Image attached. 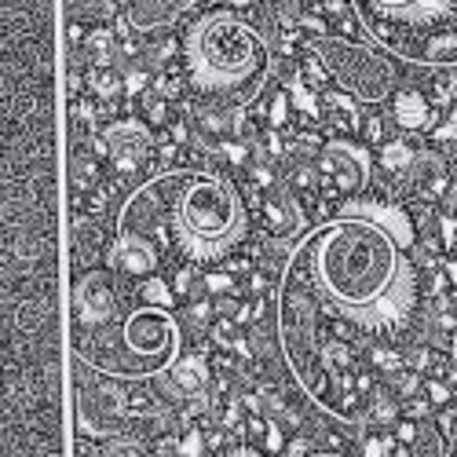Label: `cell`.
<instances>
[{
  "label": "cell",
  "mask_w": 457,
  "mask_h": 457,
  "mask_svg": "<svg viewBox=\"0 0 457 457\" xmlns=\"http://www.w3.org/2000/svg\"><path fill=\"white\" fill-rule=\"evenodd\" d=\"M413 223L388 205H345L312 227L278 282L282 359L308 399L340 425L366 413L406 366L425 308Z\"/></svg>",
  "instance_id": "1"
},
{
  "label": "cell",
  "mask_w": 457,
  "mask_h": 457,
  "mask_svg": "<svg viewBox=\"0 0 457 457\" xmlns=\"http://www.w3.org/2000/svg\"><path fill=\"white\" fill-rule=\"evenodd\" d=\"M366 136H370V139H380V136H385V121L370 118V121H366Z\"/></svg>",
  "instance_id": "25"
},
{
  "label": "cell",
  "mask_w": 457,
  "mask_h": 457,
  "mask_svg": "<svg viewBox=\"0 0 457 457\" xmlns=\"http://www.w3.org/2000/svg\"><path fill=\"white\" fill-rule=\"evenodd\" d=\"M183 348L179 322L162 303H139V308L113 312L99 329L73 337V355L88 359L92 370L118 380H146L165 373Z\"/></svg>",
  "instance_id": "4"
},
{
  "label": "cell",
  "mask_w": 457,
  "mask_h": 457,
  "mask_svg": "<svg viewBox=\"0 0 457 457\" xmlns=\"http://www.w3.org/2000/svg\"><path fill=\"white\" fill-rule=\"evenodd\" d=\"M359 453H399L395 436H366L359 443Z\"/></svg>",
  "instance_id": "19"
},
{
  "label": "cell",
  "mask_w": 457,
  "mask_h": 457,
  "mask_svg": "<svg viewBox=\"0 0 457 457\" xmlns=\"http://www.w3.org/2000/svg\"><path fill=\"white\" fill-rule=\"evenodd\" d=\"M110 268L121 278H150L162 268V253L136 235H118V242L110 249Z\"/></svg>",
  "instance_id": "10"
},
{
  "label": "cell",
  "mask_w": 457,
  "mask_h": 457,
  "mask_svg": "<svg viewBox=\"0 0 457 457\" xmlns=\"http://www.w3.org/2000/svg\"><path fill=\"white\" fill-rule=\"evenodd\" d=\"M392 113H395V125L406 132H432L439 125V110L417 88L392 92Z\"/></svg>",
  "instance_id": "12"
},
{
  "label": "cell",
  "mask_w": 457,
  "mask_h": 457,
  "mask_svg": "<svg viewBox=\"0 0 457 457\" xmlns=\"http://www.w3.org/2000/svg\"><path fill=\"white\" fill-rule=\"evenodd\" d=\"M406 413L413 417V421H417V417H428V413H432V403H428V395H425V399L410 395V399H406Z\"/></svg>",
  "instance_id": "21"
},
{
  "label": "cell",
  "mask_w": 457,
  "mask_h": 457,
  "mask_svg": "<svg viewBox=\"0 0 457 457\" xmlns=\"http://www.w3.org/2000/svg\"><path fill=\"white\" fill-rule=\"evenodd\" d=\"M319 8H322L326 15H337V19H340V15L352 12V0H319Z\"/></svg>",
  "instance_id": "23"
},
{
  "label": "cell",
  "mask_w": 457,
  "mask_h": 457,
  "mask_svg": "<svg viewBox=\"0 0 457 457\" xmlns=\"http://www.w3.org/2000/svg\"><path fill=\"white\" fill-rule=\"evenodd\" d=\"M235 282H231V275H205V289H212V293H223V289H231Z\"/></svg>",
  "instance_id": "24"
},
{
  "label": "cell",
  "mask_w": 457,
  "mask_h": 457,
  "mask_svg": "<svg viewBox=\"0 0 457 457\" xmlns=\"http://www.w3.org/2000/svg\"><path fill=\"white\" fill-rule=\"evenodd\" d=\"M209 4H216V0H125V19L132 29H165L195 8Z\"/></svg>",
  "instance_id": "9"
},
{
  "label": "cell",
  "mask_w": 457,
  "mask_h": 457,
  "mask_svg": "<svg viewBox=\"0 0 457 457\" xmlns=\"http://www.w3.org/2000/svg\"><path fill=\"white\" fill-rule=\"evenodd\" d=\"M319 55L329 66V78L345 88L355 103L377 106V103L392 99L395 66L380 48L362 45V41H348V37L322 33L319 37Z\"/></svg>",
  "instance_id": "6"
},
{
  "label": "cell",
  "mask_w": 457,
  "mask_h": 457,
  "mask_svg": "<svg viewBox=\"0 0 457 457\" xmlns=\"http://www.w3.org/2000/svg\"><path fill=\"white\" fill-rule=\"evenodd\" d=\"M300 8H308V12H319V0H300Z\"/></svg>",
  "instance_id": "28"
},
{
  "label": "cell",
  "mask_w": 457,
  "mask_h": 457,
  "mask_svg": "<svg viewBox=\"0 0 457 457\" xmlns=\"http://www.w3.org/2000/svg\"><path fill=\"white\" fill-rule=\"evenodd\" d=\"M453 162H457V146H453Z\"/></svg>",
  "instance_id": "29"
},
{
  "label": "cell",
  "mask_w": 457,
  "mask_h": 457,
  "mask_svg": "<svg viewBox=\"0 0 457 457\" xmlns=\"http://www.w3.org/2000/svg\"><path fill=\"white\" fill-rule=\"evenodd\" d=\"M413 154L417 150L410 146V139H392V143L380 146V169L392 172V176H403L413 165Z\"/></svg>",
  "instance_id": "15"
},
{
  "label": "cell",
  "mask_w": 457,
  "mask_h": 457,
  "mask_svg": "<svg viewBox=\"0 0 457 457\" xmlns=\"http://www.w3.org/2000/svg\"><path fill=\"white\" fill-rule=\"evenodd\" d=\"M179 453H205V436L190 432L187 439H179Z\"/></svg>",
  "instance_id": "22"
},
{
  "label": "cell",
  "mask_w": 457,
  "mask_h": 457,
  "mask_svg": "<svg viewBox=\"0 0 457 457\" xmlns=\"http://www.w3.org/2000/svg\"><path fill=\"white\" fill-rule=\"evenodd\" d=\"M143 81H146L143 73H132V78H129V92H139V88H143Z\"/></svg>",
  "instance_id": "27"
},
{
  "label": "cell",
  "mask_w": 457,
  "mask_h": 457,
  "mask_svg": "<svg viewBox=\"0 0 457 457\" xmlns=\"http://www.w3.org/2000/svg\"><path fill=\"white\" fill-rule=\"evenodd\" d=\"M263 227L271 231V238H293L300 227V205L289 195H275L263 202Z\"/></svg>",
  "instance_id": "13"
},
{
  "label": "cell",
  "mask_w": 457,
  "mask_h": 457,
  "mask_svg": "<svg viewBox=\"0 0 457 457\" xmlns=\"http://www.w3.org/2000/svg\"><path fill=\"white\" fill-rule=\"evenodd\" d=\"M249 212L238 190L202 169H172L139 183L118 209V235H136L162 256L212 263L245 242Z\"/></svg>",
  "instance_id": "2"
},
{
  "label": "cell",
  "mask_w": 457,
  "mask_h": 457,
  "mask_svg": "<svg viewBox=\"0 0 457 457\" xmlns=\"http://www.w3.org/2000/svg\"><path fill=\"white\" fill-rule=\"evenodd\" d=\"M425 395H428L432 406H450V403H453V388L446 385L443 377H432V380H428V385H425Z\"/></svg>",
  "instance_id": "18"
},
{
  "label": "cell",
  "mask_w": 457,
  "mask_h": 457,
  "mask_svg": "<svg viewBox=\"0 0 457 457\" xmlns=\"http://www.w3.org/2000/svg\"><path fill=\"white\" fill-rule=\"evenodd\" d=\"M278 22L260 0L209 4L183 29L179 55L187 85L216 106H253L271 81Z\"/></svg>",
  "instance_id": "3"
},
{
  "label": "cell",
  "mask_w": 457,
  "mask_h": 457,
  "mask_svg": "<svg viewBox=\"0 0 457 457\" xmlns=\"http://www.w3.org/2000/svg\"><path fill=\"white\" fill-rule=\"evenodd\" d=\"M286 118H289V96L278 92V96L271 99V106H268V125L278 132V129H286Z\"/></svg>",
  "instance_id": "20"
},
{
  "label": "cell",
  "mask_w": 457,
  "mask_h": 457,
  "mask_svg": "<svg viewBox=\"0 0 457 457\" xmlns=\"http://www.w3.org/2000/svg\"><path fill=\"white\" fill-rule=\"evenodd\" d=\"M403 179H406V190L417 202L436 205V202L446 198V190H450V162L443 154H436V150H417L413 165L403 172Z\"/></svg>",
  "instance_id": "8"
},
{
  "label": "cell",
  "mask_w": 457,
  "mask_h": 457,
  "mask_svg": "<svg viewBox=\"0 0 457 457\" xmlns=\"http://www.w3.org/2000/svg\"><path fill=\"white\" fill-rule=\"evenodd\" d=\"M253 432H263L260 417H253ZM268 446H271V450H278V446H282V436H278V432H271V436H268Z\"/></svg>",
  "instance_id": "26"
},
{
  "label": "cell",
  "mask_w": 457,
  "mask_h": 457,
  "mask_svg": "<svg viewBox=\"0 0 457 457\" xmlns=\"http://www.w3.org/2000/svg\"><path fill=\"white\" fill-rule=\"evenodd\" d=\"M439 242H443V253L457 249V183H450L446 198H443V212H439Z\"/></svg>",
  "instance_id": "16"
},
{
  "label": "cell",
  "mask_w": 457,
  "mask_h": 457,
  "mask_svg": "<svg viewBox=\"0 0 457 457\" xmlns=\"http://www.w3.org/2000/svg\"><path fill=\"white\" fill-rule=\"evenodd\" d=\"M319 183L326 195H359L370 183V154L362 146L348 139H333L322 146V154L315 158Z\"/></svg>",
  "instance_id": "7"
},
{
  "label": "cell",
  "mask_w": 457,
  "mask_h": 457,
  "mask_svg": "<svg viewBox=\"0 0 457 457\" xmlns=\"http://www.w3.org/2000/svg\"><path fill=\"white\" fill-rule=\"evenodd\" d=\"M146 303H162V308H169L172 303V289H169V282L165 278H158V275H150V278H143V293H139Z\"/></svg>",
  "instance_id": "17"
},
{
  "label": "cell",
  "mask_w": 457,
  "mask_h": 457,
  "mask_svg": "<svg viewBox=\"0 0 457 457\" xmlns=\"http://www.w3.org/2000/svg\"><path fill=\"white\" fill-rule=\"evenodd\" d=\"M106 150H110L113 165H118L121 172H132L150 158V132L143 125H132V121L113 125L106 132Z\"/></svg>",
  "instance_id": "11"
},
{
  "label": "cell",
  "mask_w": 457,
  "mask_h": 457,
  "mask_svg": "<svg viewBox=\"0 0 457 457\" xmlns=\"http://www.w3.org/2000/svg\"><path fill=\"white\" fill-rule=\"evenodd\" d=\"M370 41L425 70L457 66V0H352Z\"/></svg>",
  "instance_id": "5"
},
{
  "label": "cell",
  "mask_w": 457,
  "mask_h": 457,
  "mask_svg": "<svg viewBox=\"0 0 457 457\" xmlns=\"http://www.w3.org/2000/svg\"><path fill=\"white\" fill-rule=\"evenodd\" d=\"M172 388L176 395H202L209 388V366L202 355H187V359H176L172 366Z\"/></svg>",
  "instance_id": "14"
}]
</instances>
